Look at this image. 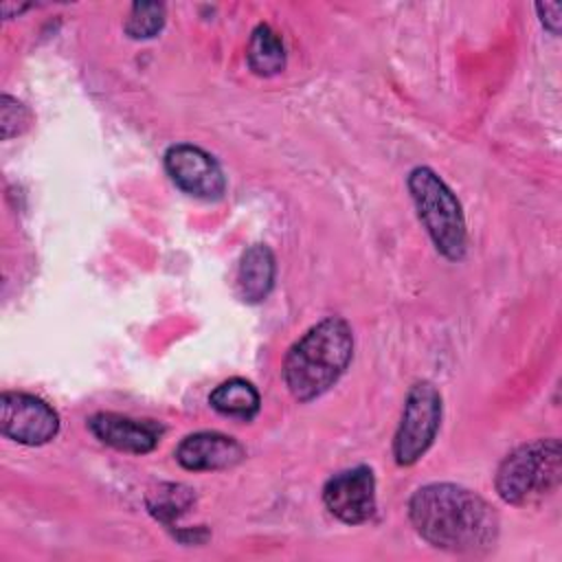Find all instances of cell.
<instances>
[{
  "mask_svg": "<svg viewBox=\"0 0 562 562\" xmlns=\"http://www.w3.org/2000/svg\"><path fill=\"white\" fill-rule=\"evenodd\" d=\"M408 516L417 533L437 549L481 553L498 538V514L476 492L454 483H430L408 501Z\"/></svg>",
  "mask_w": 562,
  "mask_h": 562,
  "instance_id": "obj_1",
  "label": "cell"
},
{
  "mask_svg": "<svg viewBox=\"0 0 562 562\" xmlns=\"http://www.w3.org/2000/svg\"><path fill=\"white\" fill-rule=\"evenodd\" d=\"M353 356V334L345 318L327 316L310 327L285 353L283 380L299 402H312L329 391Z\"/></svg>",
  "mask_w": 562,
  "mask_h": 562,
  "instance_id": "obj_2",
  "label": "cell"
},
{
  "mask_svg": "<svg viewBox=\"0 0 562 562\" xmlns=\"http://www.w3.org/2000/svg\"><path fill=\"white\" fill-rule=\"evenodd\" d=\"M562 450L555 437L536 439L512 450L496 470V492L509 505H533L558 490Z\"/></svg>",
  "mask_w": 562,
  "mask_h": 562,
  "instance_id": "obj_3",
  "label": "cell"
},
{
  "mask_svg": "<svg viewBox=\"0 0 562 562\" xmlns=\"http://www.w3.org/2000/svg\"><path fill=\"white\" fill-rule=\"evenodd\" d=\"M406 184L435 248L450 261L463 259L468 248L465 220L450 187L430 167H415Z\"/></svg>",
  "mask_w": 562,
  "mask_h": 562,
  "instance_id": "obj_4",
  "label": "cell"
},
{
  "mask_svg": "<svg viewBox=\"0 0 562 562\" xmlns=\"http://www.w3.org/2000/svg\"><path fill=\"white\" fill-rule=\"evenodd\" d=\"M441 424V395L432 382H415L406 395L402 419L393 439L397 465L417 463L432 446Z\"/></svg>",
  "mask_w": 562,
  "mask_h": 562,
  "instance_id": "obj_5",
  "label": "cell"
},
{
  "mask_svg": "<svg viewBox=\"0 0 562 562\" xmlns=\"http://www.w3.org/2000/svg\"><path fill=\"white\" fill-rule=\"evenodd\" d=\"M0 430L18 443L42 446L59 432V415L42 397L4 391L0 395Z\"/></svg>",
  "mask_w": 562,
  "mask_h": 562,
  "instance_id": "obj_6",
  "label": "cell"
},
{
  "mask_svg": "<svg viewBox=\"0 0 562 562\" xmlns=\"http://www.w3.org/2000/svg\"><path fill=\"white\" fill-rule=\"evenodd\" d=\"M165 169L176 187L200 200H220L226 178L217 160L204 149L178 143L165 151Z\"/></svg>",
  "mask_w": 562,
  "mask_h": 562,
  "instance_id": "obj_7",
  "label": "cell"
},
{
  "mask_svg": "<svg viewBox=\"0 0 562 562\" xmlns=\"http://www.w3.org/2000/svg\"><path fill=\"white\" fill-rule=\"evenodd\" d=\"M325 507L347 525H360L375 512V476L371 468L356 465L334 474L323 487Z\"/></svg>",
  "mask_w": 562,
  "mask_h": 562,
  "instance_id": "obj_8",
  "label": "cell"
},
{
  "mask_svg": "<svg viewBox=\"0 0 562 562\" xmlns=\"http://www.w3.org/2000/svg\"><path fill=\"white\" fill-rule=\"evenodd\" d=\"M88 426L92 435L105 446L134 454L151 452L165 430L154 419H134L116 413H97L88 419Z\"/></svg>",
  "mask_w": 562,
  "mask_h": 562,
  "instance_id": "obj_9",
  "label": "cell"
},
{
  "mask_svg": "<svg viewBox=\"0 0 562 562\" xmlns=\"http://www.w3.org/2000/svg\"><path fill=\"white\" fill-rule=\"evenodd\" d=\"M246 457L244 446L222 432H195L184 437L176 448V459L184 470H224L237 465Z\"/></svg>",
  "mask_w": 562,
  "mask_h": 562,
  "instance_id": "obj_10",
  "label": "cell"
},
{
  "mask_svg": "<svg viewBox=\"0 0 562 562\" xmlns=\"http://www.w3.org/2000/svg\"><path fill=\"white\" fill-rule=\"evenodd\" d=\"M274 274H277V263L274 255L266 244H252L246 248L239 261L237 270V288L239 296L246 303H261L268 299L274 285Z\"/></svg>",
  "mask_w": 562,
  "mask_h": 562,
  "instance_id": "obj_11",
  "label": "cell"
},
{
  "mask_svg": "<svg viewBox=\"0 0 562 562\" xmlns=\"http://www.w3.org/2000/svg\"><path fill=\"white\" fill-rule=\"evenodd\" d=\"M209 404L226 417L239 419V422H250L259 413V393L257 389L244 380V378H231L213 389L209 395Z\"/></svg>",
  "mask_w": 562,
  "mask_h": 562,
  "instance_id": "obj_12",
  "label": "cell"
},
{
  "mask_svg": "<svg viewBox=\"0 0 562 562\" xmlns=\"http://www.w3.org/2000/svg\"><path fill=\"white\" fill-rule=\"evenodd\" d=\"M246 57L250 70L259 77H272L285 68L283 42L268 24H259L252 31Z\"/></svg>",
  "mask_w": 562,
  "mask_h": 562,
  "instance_id": "obj_13",
  "label": "cell"
},
{
  "mask_svg": "<svg viewBox=\"0 0 562 562\" xmlns=\"http://www.w3.org/2000/svg\"><path fill=\"white\" fill-rule=\"evenodd\" d=\"M195 501V494L191 487L180 485V483H165L156 492L149 494L147 507L149 512L162 520V522H173L180 514H184L191 503Z\"/></svg>",
  "mask_w": 562,
  "mask_h": 562,
  "instance_id": "obj_14",
  "label": "cell"
},
{
  "mask_svg": "<svg viewBox=\"0 0 562 562\" xmlns=\"http://www.w3.org/2000/svg\"><path fill=\"white\" fill-rule=\"evenodd\" d=\"M165 24V4L160 2H134L125 20V33L134 40L154 37Z\"/></svg>",
  "mask_w": 562,
  "mask_h": 562,
  "instance_id": "obj_15",
  "label": "cell"
},
{
  "mask_svg": "<svg viewBox=\"0 0 562 562\" xmlns=\"http://www.w3.org/2000/svg\"><path fill=\"white\" fill-rule=\"evenodd\" d=\"M31 125V112L24 103L18 99L2 94L0 99V127H2V138H11L22 134Z\"/></svg>",
  "mask_w": 562,
  "mask_h": 562,
  "instance_id": "obj_16",
  "label": "cell"
},
{
  "mask_svg": "<svg viewBox=\"0 0 562 562\" xmlns=\"http://www.w3.org/2000/svg\"><path fill=\"white\" fill-rule=\"evenodd\" d=\"M560 2H540L536 4V11L540 13V20L544 24V29H549L553 35H558L560 31Z\"/></svg>",
  "mask_w": 562,
  "mask_h": 562,
  "instance_id": "obj_17",
  "label": "cell"
}]
</instances>
